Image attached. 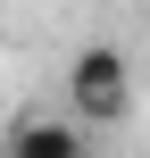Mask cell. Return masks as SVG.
<instances>
[{
    "label": "cell",
    "mask_w": 150,
    "mask_h": 158,
    "mask_svg": "<svg viewBox=\"0 0 150 158\" xmlns=\"http://www.w3.org/2000/svg\"><path fill=\"white\" fill-rule=\"evenodd\" d=\"M67 117H84V125H125L134 117V67H125V50L84 42L67 58Z\"/></svg>",
    "instance_id": "cell-1"
},
{
    "label": "cell",
    "mask_w": 150,
    "mask_h": 158,
    "mask_svg": "<svg viewBox=\"0 0 150 158\" xmlns=\"http://www.w3.org/2000/svg\"><path fill=\"white\" fill-rule=\"evenodd\" d=\"M0 158H92V133L84 117H17Z\"/></svg>",
    "instance_id": "cell-2"
},
{
    "label": "cell",
    "mask_w": 150,
    "mask_h": 158,
    "mask_svg": "<svg viewBox=\"0 0 150 158\" xmlns=\"http://www.w3.org/2000/svg\"><path fill=\"white\" fill-rule=\"evenodd\" d=\"M100 8H109V0H100Z\"/></svg>",
    "instance_id": "cell-3"
}]
</instances>
